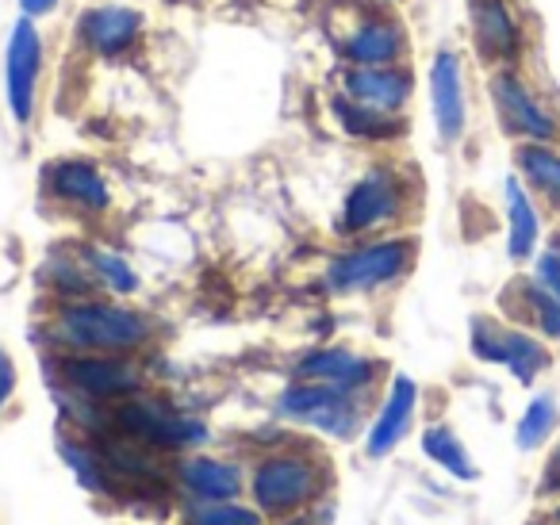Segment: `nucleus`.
I'll return each instance as SVG.
<instances>
[{"instance_id":"f257e3e1","label":"nucleus","mask_w":560,"mask_h":525,"mask_svg":"<svg viewBox=\"0 0 560 525\" xmlns=\"http://www.w3.org/2000/svg\"><path fill=\"white\" fill-rule=\"evenodd\" d=\"M47 334L55 346H62L66 353H116L131 357L135 349H142L154 334L147 315H139L135 307L108 300H66L58 303V311L50 315Z\"/></svg>"},{"instance_id":"f03ea898","label":"nucleus","mask_w":560,"mask_h":525,"mask_svg":"<svg viewBox=\"0 0 560 525\" xmlns=\"http://www.w3.org/2000/svg\"><path fill=\"white\" fill-rule=\"evenodd\" d=\"M277 415L296 425H312V430L327 433V438L350 441L358 433L361 418H365V395L315 384V380H300V384H289L280 392Z\"/></svg>"},{"instance_id":"7ed1b4c3","label":"nucleus","mask_w":560,"mask_h":525,"mask_svg":"<svg viewBox=\"0 0 560 525\" xmlns=\"http://www.w3.org/2000/svg\"><path fill=\"white\" fill-rule=\"evenodd\" d=\"M112 425H116L124 438L139 441L142 448H192L208 441V425L192 415H180L177 407H170L165 399H150V395H131L112 410Z\"/></svg>"},{"instance_id":"20e7f679","label":"nucleus","mask_w":560,"mask_h":525,"mask_svg":"<svg viewBox=\"0 0 560 525\" xmlns=\"http://www.w3.org/2000/svg\"><path fill=\"white\" fill-rule=\"evenodd\" d=\"M254 506L269 517H284L307 510V502L323 491V468L312 456L300 453H272L254 468L249 479Z\"/></svg>"},{"instance_id":"39448f33","label":"nucleus","mask_w":560,"mask_h":525,"mask_svg":"<svg viewBox=\"0 0 560 525\" xmlns=\"http://www.w3.org/2000/svg\"><path fill=\"white\" fill-rule=\"evenodd\" d=\"M415 261V242L411 238H388V242H369L350 254H338L327 265V288L338 295H358L376 292V288L399 280Z\"/></svg>"},{"instance_id":"423d86ee","label":"nucleus","mask_w":560,"mask_h":525,"mask_svg":"<svg viewBox=\"0 0 560 525\" xmlns=\"http://www.w3.org/2000/svg\"><path fill=\"white\" fill-rule=\"evenodd\" d=\"M58 376L89 402H124L142 392L139 364L116 353H66L58 361Z\"/></svg>"},{"instance_id":"0eeeda50","label":"nucleus","mask_w":560,"mask_h":525,"mask_svg":"<svg viewBox=\"0 0 560 525\" xmlns=\"http://www.w3.org/2000/svg\"><path fill=\"white\" fill-rule=\"evenodd\" d=\"M39 81H43V35L35 20L20 16L4 43V104L12 119L27 127L39 108Z\"/></svg>"},{"instance_id":"6e6552de","label":"nucleus","mask_w":560,"mask_h":525,"mask_svg":"<svg viewBox=\"0 0 560 525\" xmlns=\"http://www.w3.org/2000/svg\"><path fill=\"white\" fill-rule=\"evenodd\" d=\"M472 353L488 364H503L514 380L522 384H534L545 369H549V349L526 330H514V326H503L495 318H472Z\"/></svg>"},{"instance_id":"1a4fd4ad","label":"nucleus","mask_w":560,"mask_h":525,"mask_svg":"<svg viewBox=\"0 0 560 525\" xmlns=\"http://www.w3.org/2000/svg\"><path fill=\"white\" fill-rule=\"evenodd\" d=\"M404 211V177L388 165L369 170L342 203V234H365Z\"/></svg>"},{"instance_id":"9d476101","label":"nucleus","mask_w":560,"mask_h":525,"mask_svg":"<svg viewBox=\"0 0 560 525\" xmlns=\"http://www.w3.org/2000/svg\"><path fill=\"white\" fill-rule=\"evenodd\" d=\"M335 47L346 66H399L407 55V32L396 16L365 12L338 35Z\"/></svg>"},{"instance_id":"9b49d317","label":"nucleus","mask_w":560,"mask_h":525,"mask_svg":"<svg viewBox=\"0 0 560 525\" xmlns=\"http://www.w3.org/2000/svg\"><path fill=\"white\" fill-rule=\"evenodd\" d=\"M491 104H495L499 127L506 135H514V139H526V142L557 139V119L549 116V108L511 70H499L491 78Z\"/></svg>"},{"instance_id":"f8f14e48","label":"nucleus","mask_w":560,"mask_h":525,"mask_svg":"<svg viewBox=\"0 0 560 525\" xmlns=\"http://www.w3.org/2000/svg\"><path fill=\"white\" fill-rule=\"evenodd\" d=\"M430 89V116H434V131L445 147L465 135L468 124V101H465V66L453 50H438L434 62L427 70Z\"/></svg>"},{"instance_id":"ddd939ff","label":"nucleus","mask_w":560,"mask_h":525,"mask_svg":"<svg viewBox=\"0 0 560 525\" xmlns=\"http://www.w3.org/2000/svg\"><path fill=\"white\" fill-rule=\"evenodd\" d=\"M142 12L131 4H93L78 16V43L96 58H119L139 43Z\"/></svg>"},{"instance_id":"4468645a","label":"nucleus","mask_w":560,"mask_h":525,"mask_svg":"<svg viewBox=\"0 0 560 525\" xmlns=\"http://www.w3.org/2000/svg\"><path fill=\"white\" fill-rule=\"evenodd\" d=\"M43 188H47L50 200L66 203L73 211H85V215H101L112 208V188L104 180V173L96 170L85 158H62V162H50L43 170Z\"/></svg>"},{"instance_id":"2eb2a0df","label":"nucleus","mask_w":560,"mask_h":525,"mask_svg":"<svg viewBox=\"0 0 560 525\" xmlns=\"http://www.w3.org/2000/svg\"><path fill=\"white\" fill-rule=\"evenodd\" d=\"M338 93L376 112L399 116L415 93V78L407 66H346L338 73Z\"/></svg>"},{"instance_id":"dca6fc26","label":"nucleus","mask_w":560,"mask_h":525,"mask_svg":"<svg viewBox=\"0 0 560 525\" xmlns=\"http://www.w3.org/2000/svg\"><path fill=\"white\" fill-rule=\"evenodd\" d=\"M376 372H381L376 361H369V357H361V353H350V349H342V346L315 349V353L296 361L300 380H315V384H330V387H342V392H358V395H369Z\"/></svg>"},{"instance_id":"f3484780","label":"nucleus","mask_w":560,"mask_h":525,"mask_svg":"<svg viewBox=\"0 0 560 525\" xmlns=\"http://www.w3.org/2000/svg\"><path fill=\"white\" fill-rule=\"evenodd\" d=\"M415 407H419V384L399 372V376L392 380L388 395H384L381 410H376L373 425H369V433H365V453L376 456V460H381V456H388L392 448L407 438V430H411Z\"/></svg>"},{"instance_id":"a211bd4d","label":"nucleus","mask_w":560,"mask_h":525,"mask_svg":"<svg viewBox=\"0 0 560 525\" xmlns=\"http://www.w3.org/2000/svg\"><path fill=\"white\" fill-rule=\"evenodd\" d=\"M468 20H472V47L483 62H511L518 55V24L506 0H472Z\"/></svg>"},{"instance_id":"6ab92c4d","label":"nucleus","mask_w":560,"mask_h":525,"mask_svg":"<svg viewBox=\"0 0 560 525\" xmlns=\"http://www.w3.org/2000/svg\"><path fill=\"white\" fill-rule=\"evenodd\" d=\"M177 479L196 502H223L242 491V468L219 456H185L177 464Z\"/></svg>"},{"instance_id":"aec40b11","label":"nucleus","mask_w":560,"mask_h":525,"mask_svg":"<svg viewBox=\"0 0 560 525\" xmlns=\"http://www.w3.org/2000/svg\"><path fill=\"white\" fill-rule=\"evenodd\" d=\"M503 196H506V254H511V261H526V257H534L541 219H537L534 200H529V192L522 188L518 177L503 180Z\"/></svg>"},{"instance_id":"412c9836","label":"nucleus","mask_w":560,"mask_h":525,"mask_svg":"<svg viewBox=\"0 0 560 525\" xmlns=\"http://www.w3.org/2000/svg\"><path fill=\"white\" fill-rule=\"evenodd\" d=\"M330 116L338 119L350 139H365V142H392L396 135H404V119L392 116V112H376L369 104L350 101L346 93L330 96Z\"/></svg>"},{"instance_id":"4be33fe9","label":"nucleus","mask_w":560,"mask_h":525,"mask_svg":"<svg viewBox=\"0 0 560 525\" xmlns=\"http://www.w3.org/2000/svg\"><path fill=\"white\" fill-rule=\"evenodd\" d=\"M514 162H518L522 177H526L552 208H560V154H552L545 142H526V147H518Z\"/></svg>"},{"instance_id":"5701e85b","label":"nucleus","mask_w":560,"mask_h":525,"mask_svg":"<svg viewBox=\"0 0 560 525\" xmlns=\"http://www.w3.org/2000/svg\"><path fill=\"white\" fill-rule=\"evenodd\" d=\"M81 261L89 265V272H93L96 284H104L108 292H116V295L139 292V272L131 269V261H127V257L119 254V249L85 246V249H81Z\"/></svg>"},{"instance_id":"b1692460","label":"nucleus","mask_w":560,"mask_h":525,"mask_svg":"<svg viewBox=\"0 0 560 525\" xmlns=\"http://www.w3.org/2000/svg\"><path fill=\"white\" fill-rule=\"evenodd\" d=\"M422 453H427L434 464H442L453 479H465V483H472V479L480 476V471H476V464L468 460L460 438L450 430V425H430V430L422 433Z\"/></svg>"},{"instance_id":"393cba45","label":"nucleus","mask_w":560,"mask_h":525,"mask_svg":"<svg viewBox=\"0 0 560 525\" xmlns=\"http://www.w3.org/2000/svg\"><path fill=\"white\" fill-rule=\"evenodd\" d=\"M514 292L522 295V307L534 318V326L545 334V338H560V300L541 284V280H518Z\"/></svg>"},{"instance_id":"a878e982","label":"nucleus","mask_w":560,"mask_h":525,"mask_svg":"<svg viewBox=\"0 0 560 525\" xmlns=\"http://www.w3.org/2000/svg\"><path fill=\"white\" fill-rule=\"evenodd\" d=\"M557 430V399L552 395H534L529 399V407L522 410L518 418V430H514V441H518V448H537L549 433Z\"/></svg>"},{"instance_id":"bb28decb","label":"nucleus","mask_w":560,"mask_h":525,"mask_svg":"<svg viewBox=\"0 0 560 525\" xmlns=\"http://www.w3.org/2000/svg\"><path fill=\"white\" fill-rule=\"evenodd\" d=\"M188 525H261V510L238 506L234 499L188 506Z\"/></svg>"},{"instance_id":"cd10ccee","label":"nucleus","mask_w":560,"mask_h":525,"mask_svg":"<svg viewBox=\"0 0 560 525\" xmlns=\"http://www.w3.org/2000/svg\"><path fill=\"white\" fill-rule=\"evenodd\" d=\"M47 280L55 284L58 295H66V300H85L89 295V265L85 261L55 257V261L47 265Z\"/></svg>"},{"instance_id":"c85d7f7f","label":"nucleus","mask_w":560,"mask_h":525,"mask_svg":"<svg viewBox=\"0 0 560 525\" xmlns=\"http://www.w3.org/2000/svg\"><path fill=\"white\" fill-rule=\"evenodd\" d=\"M537 280H541V284L560 300V254L552 246L545 249L541 257H537Z\"/></svg>"},{"instance_id":"c756f323","label":"nucleus","mask_w":560,"mask_h":525,"mask_svg":"<svg viewBox=\"0 0 560 525\" xmlns=\"http://www.w3.org/2000/svg\"><path fill=\"white\" fill-rule=\"evenodd\" d=\"M16 361L9 357V349L0 346V410L9 407L12 402V395H16Z\"/></svg>"},{"instance_id":"7c9ffc66","label":"nucleus","mask_w":560,"mask_h":525,"mask_svg":"<svg viewBox=\"0 0 560 525\" xmlns=\"http://www.w3.org/2000/svg\"><path fill=\"white\" fill-rule=\"evenodd\" d=\"M16 4H20V16L27 20H43L58 9V0H16Z\"/></svg>"},{"instance_id":"2f4dec72","label":"nucleus","mask_w":560,"mask_h":525,"mask_svg":"<svg viewBox=\"0 0 560 525\" xmlns=\"http://www.w3.org/2000/svg\"><path fill=\"white\" fill-rule=\"evenodd\" d=\"M557 487H560V445H557V453H552L549 468H545V491H557Z\"/></svg>"},{"instance_id":"473e14b6","label":"nucleus","mask_w":560,"mask_h":525,"mask_svg":"<svg viewBox=\"0 0 560 525\" xmlns=\"http://www.w3.org/2000/svg\"><path fill=\"white\" fill-rule=\"evenodd\" d=\"M552 249H557V254H560V238H552Z\"/></svg>"},{"instance_id":"72a5a7b5","label":"nucleus","mask_w":560,"mask_h":525,"mask_svg":"<svg viewBox=\"0 0 560 525\" xmlns=\"http://www.w3.org/2000/svg\"><path fill=\"white\" fill-rule=\"evenodd\" d=\"M557 522H560V510H557Z\"/></svg>"},{"instance_id":"f704fd0d","label":"nucleus","mask_w":560,"mask_h":525,"mask_svg":"<svg viewBox=\"0 0 560 525\" xmlns=\"http://www.w3.org/2000/svg\"><path fill=\"white\" fill-rule=\"evenodd\" d=\"M384 4H392V0H384Z\"/></svg>"}]
</instances>
